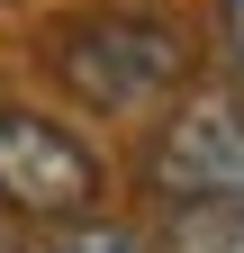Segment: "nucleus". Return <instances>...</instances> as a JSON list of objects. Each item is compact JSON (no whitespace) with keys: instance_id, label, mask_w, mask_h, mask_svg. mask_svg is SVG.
Returning a JSON list of instances; mask_svg holds the SVG:
<instances>
[{"instance_id":"obj_1","label":"nucleus","mask_w":244,"mask_h":253,"mask_svg":"<svg viewBox=\"0 0 244 253\" xmlns=\"http://www.w3.org/2000/svg\"><path fill=\"white\" fill-rule=\"evenodd\" d=\"M54 73L90 109H154V100H172L190 82V37L172 18L109 9V18H81V27L54 37Z\"/></svg>"},{"instance_id":"obj_2","label":"nucleus","mask_w":244,"mask_h":253,"mask_svg":"<svg viewBox=\"0 0 244 253\" xmlns=\"http://www.w3.org/2000/svg\"><path fill=\"white\" fill-rule=\"evenodd\" d=\"M90 199H100V154L37 109H0V208L37 226H73L90 217Z\"/></svg>"},{"instance_id":"obj_3","label":"nucleus","mask_w":244,"mask_h":253,"mask_svg":"<svg viewBox=\"0 0 244 253\" xmlns=\"http://www.w3.org/2000/svg\"><path fill=\"white\" fill-rule=\"evenodd\" d=\"M145 181L163 190L172 208H208V199H235L244 190V118L226 100H199V109H172V126L145 154Z\"/></svg>"},{"instance_id":"obj_4","label":"nucleus","mask_w":244,"mask_h":253,"mask_svg":"<svg viewBox=\"0 0 244 253\" xmlns=\"http://www.w3.org/2000/svg\"><path fill=\"white\" fill-rule=\"evenodd\" d=\"M163 253H244V217L235 208H172L163 217Z\"/></svg>"},{"instance_id":"obj_5","label":"nucleus","mask_w":244,"mask_h":253,"mask_svg":"<svg viewBox=\"0 0 244 253\" xmlns=\"http://www.w3.org/2000/svg\"><path fill=\"white\" fill-rule=\"evenodd\" d=\"M37 253H154L136 226H109V217H73V226H45Z\"/></svg>"},{"instance_id":"obj_6","label":"nucleus","mask_w":244,"mask_h":253,"mask_svg":"<svg viewBox=\"0 0 244 253\" xmlns=\"http://www.w3.org/2000/svg\"><path fill=\"white\" fill-rule=\"evenodd\" d=\"M217 27H226V82H235V118H244V0H217Z\"/></svg>"},{"instance_id":"obj_7","label":"nucleus","mask_w":244,"mask_h":253,"mask_svg":"<svg viewBox=\"0 0 244 253\" xmlns=\"http://www.w3.org/2000/svg\"><path fill=\"white\" fill-rule=\"evenodd\" d=\"M226 208H235V217H244V190H235V199H226Z\"/></svg>"},{"instance_id":"obj_8","label":"nucleus","mask_w":244,"mask_h":253,"mask_svg":"<svg viewBox=\"0 0 244 253\" xmlns=\"http://www.w3.org/2000/svg\"><path fill=\"white\" fill-rule=\"evenodd\" d=\"M0 253H9V244H0Z\"/></svg>"}]
</instances>
